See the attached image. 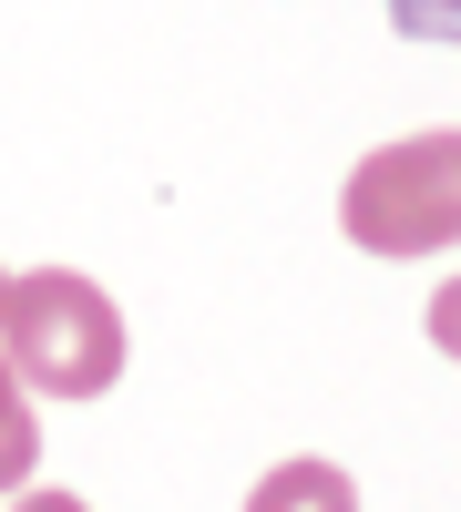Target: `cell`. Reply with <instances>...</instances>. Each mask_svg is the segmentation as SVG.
<instances>
[{"instance_id":"1","label":"cell","mask_w":461,"mask_h":512,"mask_svg":"<svg viewBox=\"0 0 461 512\" xmlns=\"http://www.w3.org/2000/svg\"><path fill=\"white\" fill-rule=\"evenodd\" d=\"M0 369L21 390H52V400H103L123 379V318L93 277L72 267H31L0 287Z\"/></svg>"},{"instance_id":"2","label":"cell","mask_w":461,"mask_h":512,"mask_svg":"<svg viewBox=\"0 0 461 512\" xmlns=\"http://www.w3.org/2000/svg\"><path fill=\"white\" fill-rule=\"evenodd\" d=\"M339 226L369 256H441L461 246V134H410L359 154V175L339 195Z\"/></svg>"},{"instance_id":"3","label":"cell","mask_w":461,"mask_h":512,"mask_svg":"<svg viewBox=\"0 0 461 512\" xmlns=\"http://www.w3.org/2000/svg\"><path fill=\"white\" fill-rule=\"evenodd\" d=\"M246 512H359V482L339 461H277V472L246 492Z\"/></svg>"},{"instance_id":"4","label":"cell","mask_w":461,"mask_h":512,"mask_svg":"<svg viewBox=\"0 0 461 512\" xmlns=\"http://www.w3.org/2000/svg\"><path fill=\"white\" fill-rule=\"evenodd\" d=\"M41 472V420H31V390L0 369V492H31Z\"/></svg>"},{"instance_id":"5","label":"cell","mask_w":461,"mask_h":512,"mask_svg":"<svg viewBox=\"0 0 461 512\" xmlns=\"http://www.w3.org/2000/svg\"><path fill=\"white\" fill-rule=\"evenodd\" d=\"M390 21H400L410 41H451V31H461V0H390Z\"/></svg>"},{"instance_id":"6","label":"cell","mask_w":461,"mask_h":512,"mask_svg":"<svg viewBox=\"0 0 461 512\" xmlns=\"http://www.w3.org/2000/svg\"><path fill=\"white\" fill-rule=\"evenodd\" d=\"M431 349H441V359H461V277L431 297Z\"/></svg>"},{"instance_id":"7","label":"cell","mask_w":461,"mask_h":512,"mask_svg":"<svg viewBox=\"0 0 461 512\" xmlns=\"http://www.w3.org/2000/svg\"><path fill=\"white\" fill-rule=\"evenodd\" d=\"M11 512H93V502H72V492H21Z\"/></svg>"},{"instance_id":"8","label":"cell","mask_w":461,"mask_h":512,"mask_svg":"<svg viewBox=\"0 0 461 512\" xmlns=\"http://www.w3.org/2000/svg\"><path fill=\"white\" fill-rule=\"evenodd\" d=\"M0 287H11V267H0Z\"/></svg>"}]
</instances>
